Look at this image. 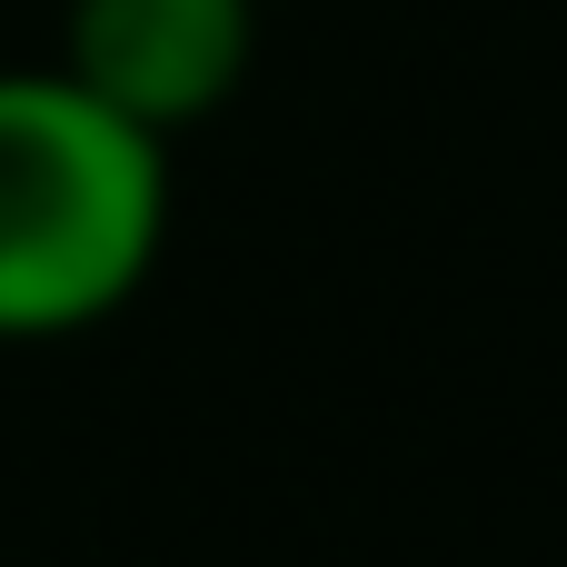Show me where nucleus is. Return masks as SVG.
Masks as SVG:
<instances>
[{"instance_id": "f257e3e1", "label": "nucleus", "mask_w": 567, "mask_h": 567, "mask_svg": "<svg viewBox=\"0 0 567 567\" xmlns=\"http://www.w3.org/2000/svg\"><path fill=\"white\" fill-rule=\"evenodd\" d=\"M169 219V169L140 120L70 70H0V339H70L110 319Z\"/></svg>"}, {"instance_id": "f03ea898", "label": "nucleus", "mask_w": 567, "mask_h": 567, "mask_svg": "<svg viewBox=\"0 0 567 567\" xmlns=\"http://www.w3.org/2000/svg\"><path fill=\"white\" fill-rule=\"evenodd\" d=\"M90 100L150 140L209 120L249 70V0H70V60Z\"/></svg>"}]
</instances>
